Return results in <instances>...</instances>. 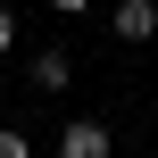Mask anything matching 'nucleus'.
Masks as SVG:
<instances>
[{
	"label": "nucleus",
	"instance_id": "1",
	"mask_svg": "<svg viewBox=\"0 0 158 158\" xmlns=\"http://www.w3.org/2000/svg\"><path fill=\"white\" fill-rule=\"evenodd\" d=\"M117 150V133L100 125V117H75V125H58V158H108Z\"/></svg>",
	"mask_w": 158,
	"mask_h": 158
},
{
	"label": "nucleus",
	"instance_id": "2",
	"mask_svg": "<svg viewBox=\"0 0 158 158\" xmlns=\"http://www.w3.org/2000/svg\"><path fill=\"white\" fill-rule=\"evenodd\" d=\"M108 33H117V42H150L158 33V0H117V8H108Z\"/></svg>",
	"mask_w": 158,
	"mask_h": 158
},
{
	"label": "nucleus",
	"instance_id": "3",
	"mask_svg": "<svg viewBox=\"0 0 158 158\" xmlns=\"http://www.w3.org/2000/svg\"><path fill=\"white\" fill-rule=\"evenodd\" d=\"M25 75H33V92H67V83H75V58L50 42V50H33V67H25Z\"/></svg>",
	"mask_w": 158,
	"mask_h": 158
},
{
	"label": "nucleus",
	"instance_id": "4",
	"mask_svg": "<svg viewBox=\"0 0 158 158\" xmlns=\"http://www.w3.org/2000/svg\"><path fill=\"white\" fill-rule=\"evenodd\" d=\"M0 158H25V133L17 125H0Z\"/></svg>",
	"mask_w": 158,
	"mask_h": 158
},
{
	"label": "nucleus",
	"instance_id": "5",
	"mask_svg": "<svg viewBox=\"0 0 158 158\" xmlns=\"http://www.w3.org/2000/svg\"><path fill=\"white\" fill-rule=\"evenodd\" d=\"M8 50H17V17L0 8V58H8Z\"/></svg>",
	"mask_w": 158,
	"mask_h": 158
},
{
	"label": "nucleus",
	"instance_id": "6",
	"mask_svg": "<svg viewBox=\"0 0 158 158\" xmlns=\"http://www.w3.org/2000/svg\"><path fill=\"white\" fill-rule=\"evenodd\" d=\"M50 8H58V17H83V8H92V0H50Z\"/></svg>",
	"mask_w": 158,
	"mask_h": 158
}]
</instances>
